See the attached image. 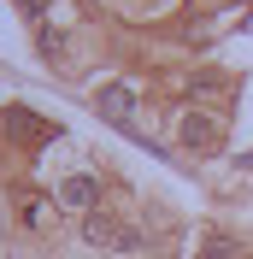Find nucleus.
I'll list each match as a JSON object with an SVG mask.
<instances>
[{"label": "nucleus", "mask_w": 253, "mask_h": 259, "mask_svg": "<svg viewBox=\"0 0 253 259\" xmlns=\"http://www.w3.org/2000/svg\"><path fill=\"white\" fill-rule=\"evenodd\" d=\"M82 242L89 247H112V253H136L142 236L130 224H118V218H106V212H89V218H82Z\"/></svg>", "instance_id": "f257e3e1"}, {"label": "nucleus", "mask_w": 253, "mask_h": 259, "mask_svg": "<svg viewBox=\"0 0 253 259\" xmlns=\"http://www.w3.org/2000/svg\"><path fill=\"white\" fill-rule=\"evenodd\" d=\"M177 142L189 147V153H218L224 147V124L212 112H183L177 118Z\"/></svg>", "instance_id": "f03ea898"}, {"label": "nucleus", "mask_w": 253, "mask_h": 259, "mask_svg": "<svg viewBox=\"0 0 253 259\" xmlns=\"http://www.w3.org/2000/svg\"><path fill=\"white\" fill-rule=\"evenodd\" d=\"M0 124L12 130V136H24V142H53V136H59V124H48V118L24 112V106H6V112H0Z\"/></svg>", "instance_id": "7ed1b4c3"}, {"label": "nucleus", "mask_w": 253, "mask_h": 259, "mask_svg": "<svg viewBox=\"0 0 253 259\" xmlns=\"http://www.w3.org/2000/svg\"><path fill=\"white\" fill-rule=\"evenodd\" d=\"M100 112L118 118V124H130V112H136V95H130L124 82H112V89H100Z\"/></svg>", "instance_id": "20e7f679"}, {"label": "nucleus", "mask_w": 253, "mask_h": 259, "mask_svg": "<svg viewBox=\"0 0 253 259\" xmlns=\"http://www.w3.org/2000/svg\"><path fill=\"white\" fill-rule=\"evenodd\" d=\"M65 206L95 212V177H71V183H65Z\"/></svg>", "instance_id": "39448f33"}, {"label": "nucleus", "mask_w": 253, "mask_h": 259, "mask_svg": "<svg viewBox=\"0 0 253 259\" xmlns=\"http://www.w3.org/2000/svg\"><path fill=\"white\" fill-rule=\"evenodd\" d=\"M53 218H59V212H53L48 200H24V224H30V230H48Z\"/></svg>", "instance_id": "423d86ee"}, {"label": "nucleus", "mask_w": 253, "mask_h": 259, "mask_svg": "<svg viewBox=\"0 0 253 259\" xmlns=\"http://www.w3.org/2000/svg\"><path fill=\"white\" fill-rule=\"evenodd\" d=\"M200 259H236V242H224V236H212V242L200 247Z\"/></svg>", "instance_id": "0eeeda50"}]
</instances>
